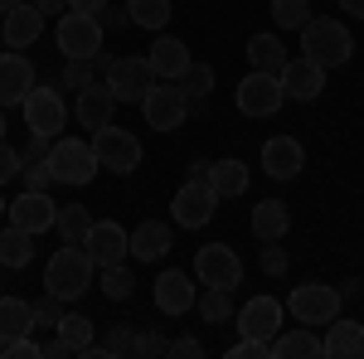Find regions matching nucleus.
<instances>
[{
  "label": "nucleus",
  "instance_id": "nucleus-24",
  "mask_svg": "<svg viewBox=\"0 0 364 359\" xmlns=\"http://www.w3.org/2000/svg\"><path fill=\"white\" fill-rule=\"evenodd\" d=\"M252 238L257 243H282L287 238V228H291V214H287V204L282 199H262V204H252Z\"/></svg>",
  "mask_w": 364,
  "mask_h": 359
},
{
  "label": "nucleus",
  "instance_id": "nucleus-1",
  "mask_svg": "<svg viewBox=\"0 0 364 359\" xmlns=\"http://www.w3.org/2000/svg\"><path fill=\"white\" fill-rule=\"evenodd\" d=\"M92 277H97V262L87 257L83 243H63V248L44 262V291L58 296V301H83L92 291Z\"/></svg>",
  "mask_w": 364,
  "mask_h": 359
},
{
  "label": "nucleus",
  "instance_id": "nucleus-4",
  "mask_svg": "<svg viewBox=\"0 0 364 359\" xmlns=\"http://www.w3.org/2000/svg\"><path fill=\"white\" fill-rule=\"evenodd\" d=\"M340 286H326V282H301V286H291V296H287V311L296 316V326H331L340 316Z\"/></svg>",
  "mask_w": 364,
  "mask_h": 359
},
{
  "label": "nucleus",
  "instance_id": "nucleus-3",
  "mask_svg": "<svg viewBox=\"0 0 364 359\" xmlns=\"http://www.w3.org/2000/svg\"><path fill=\"white\" fill-rule=\"evenodd\" d=\"M49 170H54L58 185H92V175H97V151H92V141H78V136H54L49 141Z\"/></svg>",
  "mask_w": 364,
  "mask_h": 359
},
{
  "label": "nucleus",
  "instance_id": "nucleus-32",
  "mask_svg": "<svg viewBox=\"0 0 364 359\" xmlns=\"http://www.w3.org/2000/svg\"><path fill=\"white\" fill-rule=\"evenodd\" d=\"M54 228H58V238H63V243H83L87 228H92V214H87L83 204H58Z\"/></svg>",
  "mask_w": 364,
  "mask_h": 359
},
{
  "label": "nucleus",
  "instance_id": "nucleus-44",
  "mask_svg": "<svg viewBox=\"0 0 364 359\" xmlns=\"http://www.w3.org/2000/svg\"><path fill=\"white\" fill-rule=\"evenodd\" d=\"M257 262H262V272H267V277H282V272H287V252H282L277 243H262Z\"/></svg>",
  "mask_w": 364,
  "mask_h": 359
},
{
  "label": "nucleus",
  "instance_id": "nucleus-10",
  "mask_svg": "<svg viewBox=\"0 0 364 359\" xmlns=\"http://www.w3.org/2000/svg\"><path fill=\"white\" fill-rule=\"evenodd\" d=\"M214 209H219V194L209 190V180H185L170 199V219L180 228H204L214 219Z\"/></svg>",
  "mask_w": 364,
  "mask_h": 359
},
{
  "label": "nucleus",
  "instance_id": "nucleus-18",
  "mask_svg": "<svg viewBox=\"0 0 364 359\" xmlns=\"http://www.w3.org/2000/svg\"><path fill=\"white\" fill-rule=\"evenodd\" d=\"M195 277L180 272V267H170V272L156 277V311L161 316H185V311H195Z\"/></svg>",
  "mask_w": 364,
  "mask_h": 359
},
{
  "label": "nucleus",
  "instance_id": "nucleus-11",
  "mask_svg": "<svg viewBox=\"0 0 364 359\" xmlns=\"http://www.w3.org/2000/svg\"><path fill=\"white\" fill-rule=\"evenodd\" d=\"M233 97H238V112H243V117H277L282 102H287L277 73H257V68H252L248 78L238 83V92H233Z\"/></svg>",
  "mask_w": 364,
  "mask_h": 359
},
{
  "label": "nucleus",
  "instance_id": "nucleus-46",
  "mask_svg": "<svg viewBox=\"0 0 364 359\" xmlns=\"http://www.w3.org/2000/svg\"><path fill=\"white\" fill-rule=\"evenodd\" d=\"M5 355L10 359H39V345L29 335H20V340H5Z\"/></svg>",
  "mask_w": 364,
  "mask_h": 359
},
{
  "label": "nucleus",
  "instance_id": "nucleus-33",
  "mask_svg": "<svg viewBox=\"0 0 364 359\" xmlns=\"http://www.w3.org/2000/svg\"><path fill=\"white\" fill-rule=\"evenodd\" d=\"M127 15H132V25L161 34L170 25V0H127Z\"/></svg>",
  "mask_w": 364,
  "mask_h": 359
},
{
  "label": "nucleus",
  "instance_id": "nucleus-21",
  "mask_svg": "<svg viewBox=\"0 0 364 359\" xmlns=\"http://www.w3.org/2000/svg\"><path fill=\"white\" fill-rule=\"evenodd\" d=\"M112 112H117V97H112V87L107 83H92L78 87V127L83 132H102L107 122H112Z\"/></svg>",
  "mask_w": 364,
  "mask_h": 359
},
{
  "label": "nucleus",
  "instance_id": "nucleus-40",
  "mask_svg": "<svg viewBox=\"0 0 364 359\" xmlns=\"http://www.w3.org/2000/svg\"><path fill=\"white\" fill-rule=\"evenodd\" d=\"M20 185L25 190H49L58 180H54V170H49V161H34V166H20Z\"/></svg>",
  "mask_w": 364,
  "mask_h": 359
},
{
  "label": "nucleus",
  "instance_id": "nucleus-29",
  "mask_svg": "<svg viewBox=\"0 0 364 359\" xmlns=\"http://www.w3.org/2000/svg\"><path fill=\"white\" fill-rule=\"evenodd\" d=\"M34 262V233L25 228H0V267H29Z\"/></svg>",
  "mask_w": 364,
  "mask_h": 359
},
{
  "label": "nucleus",
  "instance_id": "nucleus-15",
  "mask_svg": "<svg viewBox=\"0 0 364 359\" xmlns=\"http://www.w3.org/2000/svg\"><path fill=\"white\" fill-rule=\"evenodd\" d=\"M54 214H58V204L49 199V190H25L20 199H10L5 204V219L15 223V228H25V233H44V228H54Z\"/></svg>",
  "mask_w": 364,
  "mask_h": 359
},
{
  "label": "nucleus",
  "instance_id": "nucleus-53",
  "mask_svg": "<svg viewBox=\"0 0 364 359\" xmlns=\"http://www.w3.org/2000/svg\"><path fill=\"white\" fill-rule=\"evenodd\" d=\"M39 5V15H63L68 10V0H34Z\"/></svg>",
  "mask_w": 364,
  "mask_h": 359
},
{
  "label": "nucleus",
  "instance_id": "nucleus-39",
  "mask_svg": "<svg viewBox=\"0 0 364 359\" xmlns=\"http://www.w3.org/2000/svg\"><path fill=\"white\" fill-rule=\"evenodd\" d=\"M92 78H97L92 58H68V63H63V87H68V92H78V87H87Z\"/></svg>",
  "mask_w": 364,
  "mask_h": 359
},
{
  "label": "nucleus",
  "instance_id": "nucleus-41",
  "mask_svg": "<svg viewBox=\"0 0 364 359\" xmlns=\"http://www.w3.org/2000/svg\"><path fill=\"white\" fill-rule=\"evenodd\" d=\"M29 306H34V331H39V326H58V321H63V301H58V296H49V291H44L39 301H29Z\"/></svg>",
  "mask_w": 364,
  "mask_h": 359
},
{
  "label": "nucleus",
  "instance_id": "nucleus-20",
  "mask_svg": "<svg viewBox=\"0 0 364 359\" xmlns=\"http://www.w3.org/2000/svg\"><path fill=\"white\" fill-rule=\"evenodd\" d=\"M301 166H306V151H301L296 136H272L262 146V170H267L272 180H296Z\"/></svg>",
  "mask_w": 364,
  "mask_h": 359
},
{
  "label": "nucleus",
  "instance_id": "nucleus-13",
  "mask_svg": "<svg viewBox=\"0 0 364 359\" xmlns=\"http://www.w3.org/2000/svg\"><path fill=\"white\" fill-rule=\"evenodd\" d=\"M195 282L199 286H238L243 282V262L228 243H209L195 252Z\"/></svg>",
  "mask_w": 364,
  "mask_h": 359
},
{
  "label": "nucleus",
  "instance_id": "nucleus-7",
  "mask_svg": "<svg viewBox=\"0 0 364 359\" xmlns=\"http://www.w3.org/2000/svg\"><path fill=\"white\" fill-rule=\"evenodd\" d=\"M92 151H97V166L112 175H132L141 166V136L127 127H112V122L102 132H92Z\"/></svg>",
  "mask_w": 364,
  "mask_h": 359
},
{
  "label": "nucleus",
  "instance_id": "nucleus-56",
  "mask_svg": "<svg viewBox=\"0 0 364 359\" xmlns=\"http://www.w3.org/2000/svg\"><path fill=\"white\" fill-rule=\"evenodd\" d=\"M0 141H5V107H0Z\"/></svg>",
  "mask_w": 364,
  "mask_h": 359
},
{
  "label": "nucleus",
  "instance_id": "nucleus-43",
  "mask_svg": "<svg viewBox=\"0 0 364 359\" xmlns=\"http://www.w3.org/2000/svg\"><path fill=\"white\" fill-rule=\"evenodd\" d=\"M10 180H20V151L10 141H0V185H10Z\"/></svg>",
  "mask_w": 364,
  "mask_h": 359
},
{
  "label": "nucleus",
  "instance_id": "nucleus-5",
  "mask_svg": "<svg viewBox=\"0 0 364 359\" xmlns=\"http://www.w3.org/2000/svg\"><path fill=\"white\" fill-rule=\"evenodd\" d=\"M20 112H25V127L29 136H63V127H68V102L58 97V87H44L34 83L29 87V97L20 102Z\"/></svg>",
  "mask_w": 364,
  "mask_h": 359
},
{
  "label": "nucleus",
  "instance_id": "nucleus-47",
  "mask_svg": "<svg viewBox=\"0 0 364 359\" xmlns=\"http://www.w3.org/2000/svg\"><path fill=\"white\" fill-rule=\"evenodd\" d=\"M166 355H175V359H199V355H204V345H199L195 335H185V340H175V345H170Z\"/></svg>",
  "mask_w": 364,
  "mask_h": 359
},
{
  "label": "nucleus",
  "instance_id": "nucleus-12",
  "mask_svg": "<svg viewBox=\"0 0 364 359\" xmlns=\"http://www.w3.org/2000/svg\"><path fill=\"white\" fill-rule=\"evenodd\" d=\"M83 248H87V257H92L97 267H117V262L132 257V233H127L117 219H92Z\"/></svg>",
  "mask_w": 364,
  "mask_h": 359
},
{
  "label": "nucleus",
  "instance_id": "nucleus-52",
  "mask_svg": "<svg viewBox=\"0 0 364 359\" xmlns=\"http://www.w3.org/2000/svg\"><path fill=\"white\" fill-rule=\"evenodd\" d=\"M209 166H214V161H204V156H195V161H190V180H209Z\"/></svg>",
  "mask_w": 364,
  "mask_h": 359
},
{
  "label": "nucleus",
  "instance_id": "nucleus-17",
  "mask_svg": "<svg viewBox=\"0 0 364 359\" xmlns=\"http://www.w3.org/2000/svg\"><path fill=\"white\" fill-rule=\"evenodd\" d=\"M39 34H44V15H39L34 0H25V5H15V10L0 15V39H5V49H29V44H39Z\"/></svg>",
  "mask_w": 364,
  "mask_h": 359
},
{
  "label": "nucleus",
  "instance_id": "nucleus-27",
  "mask_svg": "<svg viewBox=\"0 0 364 359\" xmlns=\"http://www.w3.org/2000/svg\"><path fill=\"white\" fill-rule=\"evenodd\" d=\"M29 331H34V306L20 301V296H0V345L5 340H20Z\"/></svg>",
  "mask_w": 364,
  "mask_h": 359
},
{
  "label": "nucleus",
  "instance_id": "nucleus-54",
  "mask_svg": "<svg viewBox=\"0 0 364 359\" xmlns=\"http://www.w3.org/2000/svg\"><path fill=\"white\" fill-rule=\"evenodd\" d=\"M336 5L350 15V20H364V0H336Z\"/></svg>",
  "mask_w": 364,
  "mask_h": 359
},
{
  "label": "nucleus",
  "instance_id": "nucleus-51",
  "mask_svg": "<svg viewBox=\"0 0 364 359\" xmlns=\"http://www.w3.org/2000/svg\"><path fill=\"white\" fill-rule=\"evenodd\" d=\"M39 355H49V359H63V355H73V350H68V345H63V340H49V345H39Z\"/></svg>",
  "mask_w": 364,
  "mask_h": 359
},
{
  "label": "nucleus",
  "instance_id": "nucleus-2",
  "mask_svg": "<svg viewBox=\"0 0 364 359\" xmlns=\"http://www.w3.org/2000/svg\"><path fill=\"white\" fill-rule=\"evenodd\" d=\"M301 54L331 73V68L355 58V39H350V29L340 25L336 15H321V20H306L301 25Z\"/></svg>",
  "mask_w": 364,
  "mask_h": 359
},
{
  "label": "nucleus",
  "instance_id": "nucleus-49",
  "mask_svg": "<svg viewBox=\"0 0 364 359\" xmlns=\"http://www.w3.org/2000/svg\"><path fill=\"white\" fill-rule=\"evenodd\" d=\"M97 20H102V29H127V25H132V15H127V10H117V15H112V10H102Z\"/></svg>",
  "mask_w": 364,
  "mask_h": 359
},
{
  "label": "nucleus",
  "instance_id": "nucleus-8",
  "mask_svg": "<svg viewBox=\"0 0 364 359\" xmlns=\"http://www.w3.org/2000/svg\"><path fill=\"white\" fill-rule=\"evenodd\" d=\"M54 39H58V54L63 58H92L102 49V20L97 15H78V10H63Z\"/></svg>",
  "mask_w": 364,
  "mask_h": 359
},
{
  "label": "nucleus",
  "instance_id": "nucleus-30",
  "mask_svg": "<svg viewBox=\"0 0 364 359\" xmlns=\"http://www.w3.org/2000/svg\"><path fill=\"white\" fill-rule=\"evenodd\" d=\"M248 63L257 73H282V63H287V49H282L277 34H252L248 39Z\"/></svg>",
  "mask_w": 364,
  "mask_h": 359
},
{
  "label": "nucleus",
  "instance_id": "nucleus-28",
  "mask_svg": "<svg viewBox=\"0 0 364 359\" xmlns=\"http://www.w3.org/2000/svg\"><path fill=\"white\" fill-rule=\"evenodd\" d=\"M209 190L219 194V199H238V194L248 190V166L243 161H214L209 166Z\"/></svg>",
  "mask_w": 364,
  "mask_h": 359
},
{
  "label": "nucleus",
  "instance_id": "nucleus-55",
  "mask_svg": "<svg viewBox=\"0 0 364 359\" xmlns=\"http://www.w3.org/2000/svg\"><path fill=\"white\" fill-rule=\"evenodd\" d=\"M15 5H25V0H0V15H5V10H15Z\"/></svg>",
  "mask_w": 364,
  "mask_h": 359
},
{
  "label": "nucleus",
  "instance_id": "nucleus-42",
  "mask_svg": "<svg viewBox=\"0 0 364 359\" xmlns=\"http://www.w3.org/2000/svg\"><path fill=\"white\" fill-rule=\"evenodd\" d=\"M228 359H272V340H252V335H243L238 345H228Z\"/></svg>",
  "mask_w": 364,
  "mask_h": 359
},
{
  "label": "nucleus",
  "instance_id": "nucleus-19",
  "mask_svg": "<svg viewBox=\"0 0 364 359\" xmlns=\"http://www.w3.org/2000/svg\"><path fill=\"white\" fill-rule=\"evenodd\" d=\"M34 87V63L20 49L15 54H0V107H20Z\"/></svg>",
  "mask_w": 364,
  "mask_h": 359
},
{
  "label": "nucleus",
  "instance_id": "nucleus-16",
  "mask_svg": "<svg viewBox=\"0 0 364 359\" xmlns=\"http://www.w3.org/2000/svg\"><path fill=\"white\" fill-rule=\"evenodd\" d=\"M282 316L287 306L277 296H252V301L238 306V335H252V340H272L282 331Z\"/></svg>",
  "mask_w": 364,
  "mask_h": 359
},
{
  "label": "nucleus",
  "instance_id": "nucleus-9",
  "mask_svg": "<svg viewBox=\"0 0 364 359\" xmlns=\"http://www.w3.org/2000/svg\"><path fill=\"white\" fill-rule=\"evenodd\" d=\"M141 117L151 132H180V122L190 117V97L180 92V83H156L141 97Z\"/></svg>",
  "mask_w": 364,
  "mask_h": 359
},
{
  "label": "nucleus",
  "instance_id": "nucleus-14",
  "mask_svg": "<svg viewBox=\"0 0 364 359\" xmlns=\"http://www.w3.org/2000/svg\"><path fill=\"white\" fill-rule=\"evenodd\" d=\"M282 92H287V102H316L321 92H326V68L321 63H311L306 54L301 58H287L277 73Z\"/></svg>",
  "mask_w": 364,
  "mask_h": 359
},
{
  "label": "nucleus",
  "instance_id": "nucleus-48",
  "mask_svg": "<svg viewBox=\"0 0 364 359\" xmlns=\"http://www.w3.org/2000/svg\"><path fill=\"white\" fill-rule=\"evenodd\" d=\"M170 345L166 340H161V335H136V350H132V355H166Z\"/></svg>",
  "mask_w": 364,
  "mask_h": 359
},
{
  "label": "nucleus",
  "instance_id": "nucleus-25",
  "mask_svg": "<svg viewBox=\"0 0 364 359\" xmlns=\"http://www.w3.org/2000/svg\"><path fill=\"white\" fill-rule=\"evenodd\" d=\"M326 359H364V326L360 321H331L326 326Z\"/></svg>",
  "mask_w": 364,
  "mask_h": 359
},
{
  "label": "nucleus",
  "instance_id": "nucleus-35",
  "mask_svg": "<svg viewBox=\"0 0 364 359\" xmlns=\"http://www.w3.org/2000/svg\"><path fill=\"white\" fill-rule=\"evenodd\" d=\"M175 83H180V92H185L190 102H199V97H209V92H214V68H209V63H190Z\"/></svg>",
  "mask_w": 364,
  "mask_h": 359
},
{
  "label": "nucleus",
  "instance_id": "nucleus-6",
  "mask_svg": "<svg viewBox=\"0 0 364 359\" xmlns=\"http://www.w3.org/2000/svg\"><path fill=\"white\" fill-rule=\"evenodd\" d=\"M102 83L112 87L117 102H141L161 78H156V68H151L146 54H127V58H112V68L102 73Z\"/></svg>",
  "mask_w": 364,
  "mask_h": 359
},
{
  "label": "nucleus",
  "instance_id": "nucleus-22",
  "mask_svg": "<svg viewBox=\"0 0 364 359\" xmlns=\"http://www.w3.org/2000/svg\"><path fill=\"white\" fill-rule=\"evenodd\" d=\"M326 340L316 335V326H296V331H277L272 335V359H321Z\"/></svg>",
  "mask_w": 364,
  "mask_h": 359
},
{
  "label": "nucleus",
  "instance_id": "nucleus-37",
  "mask_svg": "<svg viewBox=\"0 0 364 359\" xmlns=\"http://www.w3.org/2000/svg\"><path fill=\"white\" fill-rule=\"evenodd\" d=\"M132 350H136V335L127 331V326H112V331L102 335V345H87L83 355L97 359V355H132Z\"/></svg>",
  "mask_w": 364,
  "mask_h": 359
},
{
  "label": "nucleus",
  "instance_id": "nucleus-34",
  "mask_svg": "<svg viewBox=\"0 0 364 359\" xmlns=\"http://www.w3.org/2000/svg\"><path fill=\"white\" fill-rule=\"evenodd\" d=\"M54 331H58V340H63L73 355H83L87 345H92V321H87V316H73V311H63V321H58Z\"/></svg>",
  "mask_w": 364,
  "mask_h": 359
},
{
  "label": "nucleus",
  "instance_id": "nucleus-31",
  "mask_svg": "<svg viewBox=\"0 0 364 359\" xmlns=\"http://www.w3.org/2000/svg\"><path fill=\"white\" fill-rule=\"evenodd\" d=\"M195 306L209 326H224V321H233V286H204Z\"/></svg>",
  "mask_w": 364,
  "mask_h": 359
},
{
  "label": "nucleus",
  "instance_id": "nucleus-50",
  "mask_svg": "<svg viewBox=\"0 0 364 359\" xmlns=\"http://www.w3.org/2000/svg\"><path fill=\"white\" fill-rule=\"evenodd\" d=\"M68 10H78V15H102L107 0H68Z\"/></svg>",
  "mask_w": 364,
  "mask_h": 359
},
{
  "label": "nucleus",
  "instance_id": "nucleus-45",
  "mask_svg": "<svg viewBox=\"0 0 364 359\" xmlns=\"http://www.w3.org/2000/svg\"><path fill=\"white\" fill-rule=\"evenodd\" d=\"M34 161H49V136H29V146L20 151V166H34Z\"/></svg>",
  "mask_w": 364,
  "mask_h": 359
},
{
  "label": "nucleus",
  "instance_id": "nucleus-36",
  "mask_svg": "<svg viewBox=\"0 0 364 359\" xmlns=\"http://www.w3.org/2000/svg\"><path fill=\"white\" fill-rule=\"evenodd\" d=\"M97 272H102L97 286L107 291V301H127V296L136 291V277L127 272V262H117V267H97Z\"/></svg>",
  "mask_w": 364,
  "mask_h": 359
},
{
  "label": "nucleus",
  "instance_id": "nucleus-23",
  "mask_svg": "<svg viewBox=\"0 0 364 359\" xmlns=\"http://www.w3.org/2000/svg\"><path fill=\"white\" fill-rule=\"evenodd\" d=\"M151 68H156V78H180L195 58H190V44L185 39H175V34H156V44H151Z\"/></svg>",
  "mask_w": 364,
  "mask_h": 359
},
{
  "label": "nucleus",
  "instance_id": "nucleus-38",
  "mask_svg": "<svg viewBox=\"0 0 364 359\" xmlns=\"http://www.w3.org/2000/svg\"><path fill=\"white\" fill-rule=\"evenodd\" d=\"M272 20L282 29H301L311 20V5L306 0H272Z\"/></svg>",
  "mask_w": 364,
  "mask_h": 359
},
{
  "label": "nucleus",
  "instance_id": "nucleus-26",
  "mask_svg": "<svg viewBox=\"0 0 364 359\" xmlns=\"http://www.w3.org/2000/svg\"><path fill=\"white\" fill-rule=\"evenodd\" d=\"M170 248H175V243H170V223L146 219V223L132 228V257H141V262H156V257H166Z\"/></svg>",
  "mask_w": 364,
  "mask_h": 359
}]
</instances>
